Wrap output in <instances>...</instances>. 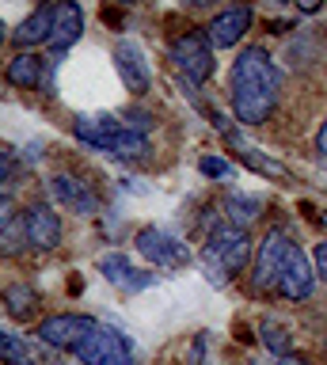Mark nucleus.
Returning <instances> with one entry per match:
<instances>
[{"label": "nucleus", "mask_w": 327, "mask_h": 365, "mask_svg": "<svg viewBox=\"0 0 327 365\" xmlns=\"http://www.w3.org/2000/svg\"><path fill=\"white\" fill-rule=\"evenodd\" d=\"M281 73L266 50L247 46L232 65V110L244 125H263L278 107Z\"/></svg>", "instance_id": "1"}, {"label": "nucleus", "mask_w": 327, "mask_h": 365, "mask_svg": "<svg viewBox=\"0 0 327 365\" xmlns=\"http://www.w3.org/2000/svg\"><path fill=\"white\" fill-rule=\"evenodd\" d=\"M247 255H251V236L247 228L224 221L206 236V247H202V267H206L213 285H229L236 274L247 267Z\"/></svg>", "instance_id": "2"}, {"label": "nucleus", "mask_w": 327, "mask_h": 365, "mask_svg": "<svg viewBox=\"0 0 327 365\" xmlns=\"http://www.w3.org/2000/svg\"><path fill=\"white\" fill-rule=\"evenodd\" d=\"M167 53H172L175 68L190 80V84H202V80L213 76V42H209V34H202V31L179 34Z\"/></svg>", "instance_id": "3"}, {"label": "nucleus", "mask_w": 327, "mask_h": 365, "mask_svg": "<svg viewBox=\"0 0 327 365\" xmlns=\"http://www.w3.org/2000/svg\"><path fill=\"white\" fill-rule=\"evenodd\" d=\"M293 247H297V244H293L281 228H270V232L263 236L259 255H255V270H251V285H255L259 293H266V289H274V285H278V278H281V270H286Z\"/></svg>", "instance_id": "4"}, {"label": "nucleus", "mask_w": 327, "mask_h": 365, "mask_svg": "<svg viewBox=\"0 0 327 365\" xmlns=\"http://www.w3.org/2000/svg\"><path fill=\"white\" fill-rule=\"evenodd\" d=\"M76 354H81L84 365H137L130 339L122 335V331L107 327V324H99L92 335L81 342V350H76Z\"/></svg>", "instance_id": "5"}, {"label": "nucleus", "mask_w": 327, "mask_h": 365, "mask_svg": "<svg viewBox=\"0 0 327 365\" xmlns=\"http://www.w3.org/2000/svg\"><path fill=\"white\" fill-rule=\"evenodd\" d=\"M99 327V319L81 316V312H61V316H46L38 324V342H46L53 350H81V342Z\"/></svg>", "instance_id": "6"}, {"label": "nucleus", "mask_w": 327, "mask_h": 365, "mask_svg": "<svg viewBox=\"0 0 327 365\" xmlns=\"http://www.w3.org/2000/svg\"><path fill=\"white\" fill-rule=\"evenodd\" d=\"M133 244L145 259L152 262V267H164V270H183L190 267V247L179 244L172 232H164V228H141L137 236H133Z\"/></svg>", "instance_id": "7"}, {"label": "nucleus", "mask_w": 327, "mask_h": 365, "mask_svg": "<svg viewBox=\"0 0 327 365\" xmlns=\"http://www.w3.org/2000/svg\"><path fill=\"white\" fill-rule=\"evenodd\" d=\"M274 289L286 297V301H308L312 289H316V267L308 262V255H304L301 247H293L289 251V262H286V270H281V278Z\"/></svg>", "instance_id": "8"}, {"label": "nucleus", "mask_w": 327, "mask_h": 365, "mask_svg": "<svg viewBox=\"0 0 327 365\" xmlns=\"http://www.w3.org/2000/svg\"><path fill=\"white\" fill-rule=\"evenodd\" d=\"M24 240L35 251H53L61 244V221L58 213L50 210V205H31V210L24 213Z\"/></svg>", "instance_id": "9"}, {"label": "nucleus", "mask_w": 327, "mask_h": 365, "mask_svg": "<svg viewBox=\"0 0 327 365\" xmlns=\"http://www.w3.org/2000/svg\"><path fill=\"white\" fill-rule=\"evenodd\" d=\"M81 34H84V8L76 4V0H58V4H53V31H50L46 46L65 53L69 46L81 42Z\"/></svg>", "instance_id": "10"}, {"label": "nucleus", "mask_w": 327, "mask_h": 365, "mask_svg": "<svg viewBox=\"0 0 327 365\" xmlns=\"http://www.w3.org/2000/svg\"><path fill=\"white\" fill-rule=\"evenodd\" d=\"M247 27H251V8H224L213 16V23L206 27L209 42L221 46V50H232L236 42L247 34Z\"/></svg>", "instance_id": "11"}, {"label": "nucleus", "mask_w": 327, "mask_h": 365, "mask_svg": "<svg viewBox=\"0 0 327 365\" xmlns=\"http://www.w3.org/2000/svg\"><path fill=\"white\" fill-rule=\"evenodd\" d=\"M115 65H118V76L122 84H126V91H133V96H141V91H149V65H145L141 50L133 46L130 38H122L115 46Z\"/></svg>", "instance_id": "12"}, {"label": "nucleus", "mask_w": 327, "mask_h": 365, "mask_svg": "<svg viewBox=\"0 0 327 365\" xmlns=\"http://www.w3.org/2000/svg\"><path fill=\"white\" fill-rule=\"evenodd\" d=\"M50 190H53V198L65 202L73 213H84V217H88V213L99 210V198L88 190V182L73 179V175H53V179H50Z\"/></svg>", "instance_id": "13"}, {"label": "nucleus", "mask_w": 327, "mask_h": 365, "mask_svg": "<svg viewBox=\"0 0 327 365\" xmlns=\"http://www.w3.org/2000/svg\"><path fill=\"white\" fill-rule=\"evenodd\" d=\"M99 270H103V278L110 285H118V289H126V293H137V289H145V285L156 282L152 274L133 270L126 255H103V259H99Z\"/></svg>", "instance_id": "14"}, {"label": "nucleus", "mask_w": 327, "mask_h": 365, "mask_svg": "<svg viewBox=\"0 0 327 365\" xmlns=\"http://www.w3.org/2000/svg\"><path fill=\"white\" fill-rule=\"evenodd\" d=\"M122 130V122H115L110 114H81V118L73 122V133L81 137L84 145H92V148H103L110 145V137H115Z\"/></svg>", "instance_id": "15"}, {"label": "nucleus", "mask_w": 327, "mask_h": 365, "mask_svg": "<svg viewBox=\"0 0 327 365\" xmlns=\"http://www.w3.org/2000/svg\"><path fill=\"white\" fill-rule=\"evenodd\" d=\"M50 31H53V4L31 11V16H27L24 23H19L16 31H12V42L19 46V50H31V46L50 42Z\"/></svg>", "instance_id": "16"}, {"label": "nucleus", "mask_w": 327, "mask_h": 365, "mask_svg": "<svg viewBox=\"0 0 327 365\" xmlns=\"http://www.w3.org/2000/svg\"><path fill=\"white\" fill-rule=\"evenodd\" d=\"M107 156H115V160H126V164H133V160H149V153H152V145H149V137L145 133H133V130H122L110 137V145L103 148Z\"/></svg>", "instance_id": "17"}, {"label": "nucleus", "mask_w": 327, "mask_h": 365, "mask_svg": "<svg viewBox=\"0 0 327 365\" xmlns=\"http://www.w3.org/2000/svg\"><path fill=\"white\" fill-rule=\"evenodd\" d=\"M4 76H8V84H12V88L35 91V88L42 84V57H35V53H16L12 61H8Z\"/></svg>", "instance_id": "18"}, {"label": "nucleus", "mask_w": 327, "mask_h": 365, "mask_svg": "<svg viewBox=\"0 0 327 365\" xmlns=\"http://www.w3.org/2000/svg\"><path fill=\"white\" fill-rule=\"evenodd\" d=\"M224 141H229V145L236 148V153H240V160H244V164L251 168V171H259V175H274V179H281V175H286V168H281V164H274V160H270V156L263 153V148H251V145H247V141H244V137L236 133V130H229V133H224Z\"/></svg>", "instance_id": "19"}, {"label": "nucleus", "mask_w": 327, "mask_h": 365, "mask_svg": "<svg viewBox=\"0 0 327 365\" xmlns=\"http://www.w3.org/2000/svg\"><path fill=\"white\" fill-rule=\"evenodd\" d=\"M4 308H8V316L12 319H31L35 316V308H38V293L31 289V285H8L4 289Z\"/></svg>", "instance_id": "20"}, {"label": "nucleus", "mask_w": 327, "mask_h": 365, "mask_svg": "<svg viewBox=\"0 0 327 365\" xmlns=\"http://www.w3.org/2000/svg\"><path fill=\"white\" fill-rule=\"evenodd\" d=\"M0 361L4 365H38L35 354L27 350V342L19 335H8V331H0Z\"/></svg>", "instance_id": "21"}, {"label": "nucleus", "mask_w": 327, "mask_h": 365, "mask_svg": "<svg viewBox=\"0 0 327 365\" xmlns=\"http://www.w3.org/2000/svg\"><path fill=\"white\" fill-rule=\"evenodd\" d=\"M224 213L232 217V225H251L259 217V198H244V194H229V202H224Z\"/></svg>", "instance_id": "22"}, {"label": "nucleus", "mask_w": 327, "mask_h": 365, "mask_svg": "<svg viewBox=\"0 0 327 365\" xmlns=\"http://www.w3.org/2000/svg\"><path fill=\"white\" fill-rule=\"evenodd\" d=\"M263 346L274 350L278 358H286V354H293V335L278 324V319H266L263 324Z\"/></svg>", "instance_id": "23"}, {"label": "nucleus", "mask_w": 327, "mask_h": 365, "mask_svg": "<svg viewBox=\"0 0 327 365\" xmlns=\"http://www.w3.org/2000/svg\"><path fill=\"white\" fill-rule=\"evenodd\" d=\"M198 171H202V175H209V179H232L236 175L232 160H221V156H202Z\"/></svg>", "instance_id": "24"}, {"label": "nucleus", "mask_w": 327, "mask_h": 365, "mask_svg": "<svg viewBox=\"0 0 327 365\" xmlns=\"http://www.w3.org/2000/svg\"><path fill=\"white\" fill-rule=\"evenodd\" d=\"M312 262H316V274H320V278L327 282V240H320V244H316V255H312Z\"/></svg>", "instance_id": "25"}, {"label": "nucleus", "mask_w": 327, "mask_h": 365, "mask_svg": "<svg viewBox=\"0 0 327 365\" xmlns=\"http://www.w3.org/2000/svg\"><path fill=\"white\" fill-rule=\"evenodd\" d=\"M12 198H8V194H0V225H8V217H12Z\"/></svg>", "instance_id": "26"}, {"label": "nucleus", "mask_w": 327, "mask_h": 365, "mask_svg": "<svg viewBox=\"0 0 327 365\" xmlns=\"http://www.w3.org/2000/svg\"><path fill=\"white\" fill-rule=\"evenodd\" d=\"M202 361H206V339L198 335V346L190 350V365H202Z\"/></svg>", "instance_id": "27"}, {"label": "nucleus", "mask_w": 327, "mask_h": 365, "mask_svg": "<svg viewBox=\"0 0 327 365\" xmlns=\"http://www.w3.org/2000/svg\"><path fill=\"white\" fill-rule=\"evenodd\" d=\"M316 148H320V156L327 160V122L320 125V133H316Z\"/></svg>", "instance_id": "28"}, {"label": "nucleus", "mask_w": 327, "mask_h": 365, "mask_svg": "<svg viewBox=\"0 0 327 365\" xmlns=\"http://www.w3.org/2000/svg\"><path fill=\"white\" fill-rule=\"evenodd\" d=\"M8 171H12V156H8V153H0V182L8 179Z\"/></svg>", "instance_id": "29"}, {"label": "nucleus", "mask_w": 327, "mask_h": 365, "mask_svg": "<svg viewBox=\"0 0 327 365\" xmlns=\"http://www.w3.org/2000/svg\"><path fill=\"white\" fill-rule=\"evenodd\" d=\"M278 365H312V361L297 358V354H286V358H278Z\"/></svg>", "instance_id": "30"}, {"label": "nucleus", "mask_w": 327, "mask_h": 365, "mask_svg": "<svg viewBox=\"0 0 327 365\" xmlns=\"http://www.w3.org/2000/svg\"><path fill=\"white\" fill-rule=\"evenodd\" d=\"M323 0H301V11H320Z\"/></svg>", "instance_id": "31"}, {"label": "nucleus", "mask_w": 327, "mask_h": 365, "mask_svg": "<svg viewBox=\"0 0 327 365\" xmlns=\"http://www.w3.org/2000/svg\"><path fill=\"white\" fill-rule=\"evenodd\" d=\"M183 4H194V8H206V4H213V0H183Z\"/></svg>", "instance_id": "32"}, {"label": "nucleus", "mask_w": 327, "mask_h": 365, "mask_svg": "<svg viewBox=\"0 0 327 365\" xmlns=\"http://www.w3.org/2000/svg\"><path fill=\"white\" fill-rule=\"evenodd\" d=\"M0 42H4V23H0Z\"/></svg>", "instance_id": "33"}, {"label": "nucleus", "mask_w": 327, "mask_h": 365, "mask_svg": "<svg viewBox=\"0 0 327 365\" xmlns=\"http://www.w3.org/2000/svg\"><path fill=\"white\" fill-rule=\"evenodd\" d=\"M118 4H137V0H118Z\"/></svg>", "instance_id": "34"}, {"label": "nucleus", "mask_w": 327, "mask_h": 365, "mask_svg": "<svg viewBox=\"0 0 327 365\" xmlns=\"http://www.w3.org/2000/svg\"><path fill=\"white\" fill-rule=\"evenodd\" d=\"M281 4H286V0H281Z\"/></svg>", "instance_id": "35"}]
</instances>
